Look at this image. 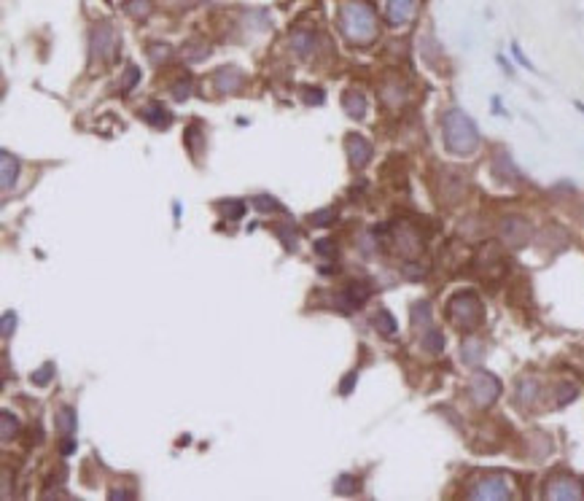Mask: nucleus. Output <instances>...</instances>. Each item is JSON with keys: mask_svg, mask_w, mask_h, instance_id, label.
Returning <instances> with one entry per match:
<instances>
[{"mask_svg": "<svg viewBox=\"0 0 584 501\" xmlns=\"http://www.w3.org/2000/svg\"><path fill=\"white\" fill-rule=\"evenodd\" d=\"M340 32L344 41L356 46H366L377 35V16L369 3L364 0H344L340 6Z\"/></svg>", "mask_w": 584, "mask_h": 501, "instance_id": "nucleus-1", "label": "nucleus"}, {"mask_svg": "<svg viewBox=\"0 0 584 501\" xmlns=\"http://www.w3.org/2000/svg\"><path fill=\"white\" fill-rule=\"evenodd\" d=\"M442 130H445V143H447L449 151L461 154V156L477 151V146H480V132H477L474 122L466 116L464 111H458V108L447 111V113H445Z\"/></svg>", "mask_w": 584, "mask_h": 501, "instance_id": "nucleus-2", "label": "nucleus"}, {"mask_svg": "<svg viewBox=\"0 0 584 501\" xmlns=\"http://www.w3.org/2000/svg\"><path fill=\"white\" fill-rule=\"evenodd\" d=\"M482 302L471 294V291H461V294H455L452 299L447 302V316L449 321L458 326V329H464V332H471V329H477L482 323Z\"/></svg>", "mask_w": 584, "mask_h": 501, "instance_id": "nucleus-3", "label": "nucleus"}, {"mask_svg": "<svg viewBox=\"0 0 584 501\" xmlns=\"http://www.w3.org/2000/svg\"><path fill=\"white\" fill-rule=\"evenodd\" d=\"M119 54V35L111 25H100L92 35V65H111Z\"/></svg>", "mask_w": 584, "mask_h": 501, "instance_id": "nucleus-4", "label": "nucleus"}, {"mask_svg": "<svg viewBox=\"0 0 584 501\" xmlns=\"http://www.w3.org/2000/svg\"><path fill=\"white\" fill-rule=\"evenodd\" d=\"M468 394H471V399H474L477 407H487V404H493L495 399H498V394H501V383H498V378L490 375V372H477V375L471 378Z\"/></svg>", "mask_w": 584, "mask_h": 501, "instance_id": "nucleus-5", "label": "nucleus"}, {"mask_svg": "<svg viewBox=\"0 0 584 501\" xmlns=\"http://www.w3.org/2000/svg\"><path fill=\"white\" fill-rule=\"evenodd\" d=\"M468 496L471 499H509L511 483L504 474H487V477H482L471 485Z\"/></svg>", "mask_w": 584, "mask_h": 501, "instance_id": "nucleus-6", "label": "nucleus"}, {"mask_svg": "<svg viewBox=\"0 0 584 501\" xmlns=\"http://www.w3.org/2000/svg\"><path fill=\"white\" fill-rule=\"evenodd\" d=\"M547 499H584L582 483H576L573 477L560 474V477L549 480V485H547Z\"/></svg>", "mask_w": 584, "mask_h": 501, "instance_id": "nucleus-7", "label": "nucleus"}, {"mask_svg": "<svg viewBox=\"0 0 584 501\" xmlns=\"http://www.w3.org/2000/svg\"><path fill=\"white\" fill-rule=\"evenodd\" d=\"M415 11H418V0H388L385 3V19L393 27H402L406 22H412Z\"/></svg>", "mask_w": 584, "mask_h": 501, "instance_id": "nucleus-8", "label": "nucleus"}, {"mask_svg": "<svg viewBox=\"0 0 584 501\" xmlns=\"http://www.w3.org/2000/svg\"><path fill=\"white\" fill-rule=\"evenodd\" d=\"M344 149H347V159L353 167H364L372 159V143L361 135H347L344 137Z\"/></svg>", "mask_w": 584, "mask_h": 501, "instance_id": "nucleus-9", "label": "nucleus"}, {"mask_svg": "<svg viewBox=\"0 0 584 501\" xmlns=\"http://www.w3.org/2000/svg\"><path fill=\"white\" fill-rule=\"evenodd\" d=\"M366 299H369V283H364V280L347 283V286L342 289V294H340V304H342L344 310H356V307H361Z\"/></svg>", "mask_w": 584, "mask_h": 501, "instance_id": "nucleus-10", "label": "nucleus"}, {"mask_svg": "<svg viewBox=\"0 0 584 501\" xmlns=\"http://www.w3.org/2000/svg\"><path fill=\"white\" fill-rule=\"evenodd\" d=\"M501 232H504V237H507L509 245H523L530 237V224L523 221V218H507L501 224Z\"/></svg>", "mask_w": 584, "mask_h": 501, "instance_id": "nucleus-11", "label": "nucleus"}, {"mask_svg": "<svg viewBox=\"0 0 584 501\" xmlns=\"http://www.w3.org/2000/svg\"><path fill=\"white\" fill-rule=\"evenodd\" d=\"M242 87V76L235 70V68H224L216 73V89L226 94V92H237Z\"/></svg>", "mask_w": 584, "mask_h": 501, "instance_id": "nucleus-12", "label": "nucleus"}, {"mask_svg": "<svg viewBox=\"0 0 584 501\" xmlns=\"http://www.w3.org/2000/svg\"><path fill=\"white\" fill-rule=\"evenodd\" d=\"M342 108L347 116H353V119H361L364 113H366V100H364V94L356 89L344 92L342 94Z\"/></svg>", "mask_w": 584, "mask_h": 501, "instance_id": "nucleus-13", "label": "nucleus"}, {"mask_svg": "<svg viewBox=\"0 0 584 501\" xmlns=\"http://www.w3.org/2000/svg\"><path fill=\"white\" fill-rule=\"evenodd\" d=\"M0 162H3V192H11L16 183V175H19V162H16V156H11L8 151L0 154Z\"/></svg>", "mask_w": 584, "mask_h": 501, "instance_id": "nucleus-14", "label": "nucleus"}, {"mask_svg": "<svg viewBox=\"0 0 584 501\" xmlns=\"http://www.w3.org/2000/svg\"><path fill=\"white\" fill-rule=\"evenodd\" d=\"M143 119L149 124H154V127H167L170 124V113L165 111L162 103H149V106L143 108Z\"/></svg>", "mask_w": 584, "mask_h": 501, "instance_id": "nucleus-15", "label": "nucleus"}, {"mask_svg": "<svg viewBox=\"0 0 584 501\" xmlns=\"http://www.w3.org/2000/svg\"><path fill=\"white\" fill-rule=\"evenodd\" d=\"M57 431L62 437H73L75 431V410L73 407H60L57 410Z\"/></svg>", "mask_w": 584, "mask_h": 501, "instance_id": "nucleus-16", "label": "nucleus"}, {"mask_svg": "<svg viewBox=\"0 0 584 501\" xmlns=\"http://www.w3.org/2000/svg\"><path fill=\"white\" fill-rule=\"evenodd\" d=\"M396 243L404 248V254H418L420 248V240L412 235V229H396Z\"/></svg>", "mask_w": 584, "mask_h": 501, "instance_id": "nucleus-17", "label": "nucleus"}, {"mask_svg": "<svg viewBox=\"0 0 584 501\" xmlns=\"http://www.w3.org/2000/svg\"><path fill=\"white\" fill-rule=\"evenodd\" d=\"M375 329L380 334H385V337H393L396 334V318L390 316L388 310H380L375 316Z\"/></svg>", "mask_w": 584, "mask_h": 501, "instance_id": "nucleus-18", "label": "nucleus"}, {"mask_svg": "<svg viewBox=\"0 0 584 501\" xmlns=\"http://www.w3.org/2000/svg\"><path fill=\"white\" fill-rule=\"evenodd\" d=\"M313 32H294V38H291V44H294V49L299 51L302 57H310V51H313Z\"/></svg>", "mask_w": 584, "mask_h": 501, "instance_id": "nucleus-19", "label": "nucleus"}, {"mask_svg": "<svg viewBox=\"0 0 584 501\" xmlns=\"http://www.w3.org/2000/svg\"><path fill=\"white\" fill-rule=\"evenodd\" d=\"M251 205H254L256 211L261 213H270V211H283V205L278 202L275 197H270V194H259V197L251 199Z\"/></svg>", "mask_w": 584, "mask_h": 501, "instance_id": "nucleus-20", "label": "nucleus"}, {"mask_svg": "<svg viewBox=\"0 0 584 501\" xmlns=\"http://www.w3.org/2000/svg\"><path fill=\"white\" fill-rule=\"evenodd\" d=\"M124 11H127L130 16H135V19H140V16H149L151 3L149 0H127V3H124Z\"/></svg>", "mask_w": 584, "mask_h": 501, "instance_id": "nucleus-21", "label": "nucleus"}, {"mask_svg": "<svg viewBox=\"0 0 584 501\" xmlns=\"http://www.w3.org/2000/svg\"><path fill=\"white\" fill-rule=\"evenodd\" d=\"M482 350H485V345H482L477 337H468V340L464 342V356H466V361H480Z\"/></svg>", "mask_w": 584, "mask_h": 501, "instance_id": "nucleus-22", "label": "nucleus"}, {"mask_svg": "<svg viewBox=\"0 0 584 501\" xmlns=\"http://www.w3.org/2000/svg\"><path fill=\"white\" fill-rule=\"evenodd\" d=\"M356 488H359V480L356 477H350V474H340L337 480H334V490L337 493H356Z\"/></svg>", "mask_w": 584, "mask_h": 501, "instance_id": "nucleus-23", "label": "nucleus"}, {"mask_svg": "<svg viewBox=\"0 0 584 501\" xmlns=\"http://www.w3.org/2000/svg\"><path fill=\"white\" fill-rule=\"evenodd\" d=\"M423 348L428 350V353H442L445 350V337L439 332H428L423 337Z\"/></svg>", "mask_w": 584, "mask_h": 501, "instance_id": "nucleus-24", "label": "nucleus"}, {"mask_svg": "<svg viewBox=\"0 0 584 501\" xmlns=\"http://www.w3.org/2000/svg\"><path fill=\"white\" fill-rule=\"evenodd\" d=\"M0 421H3V442H11V437L16 434V428H19V421H16L14 415L8 410H3V415H0Z\"/></svg>", "mask_w": 584, "mask_h": 501, "instance_id": "nucleus-25", "label": "nucleus"}, {"mask_svg": "<svg viewBox=\"0 0 584 501\" xmlns=\"http://www.w3.org/2000/svg\"><path fill=\"white\" fill-rule=\"evenodd\" d=\"M51 375H54V364H51V361H46L44 366H38V369L32 372L30 380L35 383V385H46V383L51 380Z\"/></svg>", "mask_w": 584, "mask_h": 501, "instance_id": "nucleus-26", "label": "nucleus"}, {"mask_svg": "<svg viewBox=\"0 0 584 501\" xmlns=\"http://www.w3.org/2000/svg\"><path fill=\"white\" fill-rule=\"evenodd\" d=\"M192 94V78L189 76H180L175 84H173V97L175 100H186Z\"/></svg>", "mask_w": 584, "mask_h": 501, "instance_id": "nucleus-27", "label": "nucleus"}, {"mask_svg": "<svg viewBox=\"0 0 584 501\" xmlns=\"http://www.w3.org/2000/svg\"><path fill=\"white\" fill-rule=\"evenodd\" d=\"M310 221H313L315 227H326V224H331V221H337V211H334V208H323L321 213H313Z\"/></svg>", "mask_w": 584, "mask_h": 501, "instance_id": "nucleus-28", "label": "nucleus"}, {"mask_svg": "<svg viewBox=\"0 0 584 501\" xmlns=\"http://www.w3.org/2000/svg\"><path fill=\"white\" fill-rule=\"evenodd\" d=\"M272 229H275V235L283 240V245L288 248V251H294V248H297V237L288 232L291 227H285V224H278V227H272Z\"/></svg>", "mask_w": 584, "mask_h": 501, "instance_id": "nucleus-29", "label": "nucleus"}, {"mask_svg": "<svg viewBox=\"0 0 584 501\" xmlns=\"http://www.w3.org/2000/svg\"><path fill=\"white\" fill-rule=\"evenodd\" d=\"M334 251H337V245H334V240H329V237H323V240H315V254H318V256L331 259V256H334Z\"/></svg>", "mask_w": 584, "mask_h": 501, "instance_id": "nucleus-30", "label": "nucleus"}, {"mask_svg": "<svg viewBox=\"0 0 584 501\" xmlns=\"http://www.w3.org/2000/svg\"><path fill=\"white\" fill-rule=\"evenodd\" d=\"M536 394H539L536 380H523V383H520V399H523V402H530Z\"/></svg>", "mask_w": 584, "mask_h": 501, "instance_id": "nucleus-31", "label": "nucleus"}, {"mask_svg": "<svg viewBox=\"0 0 584 501\" xmlns=\"http://www.w3.org/2000/svg\"><path fill=\"white\" fill-rule=\"evenodd\" d=\"M137 78H140V70H137L135 65L132 68H127V76H124V84H121V92H130L132 87L137 84Z\"/></svg>", "mask_w": 584, "mask_h": 501, "instance_id": "nucleus-32", "label": "nucleus"}, {"mask_svg": "<svg viewBox=\"0 0 584 501\" xmlns=\"http://www.w3.org/2000/svg\"><path fill=\"white\" fill-rule=\"evenodd\" d=\"M14 329H16V316L14 313H6V316H3V340H8Z\"/></svg>", "mask_w": 584, "mask_h": 501, "instance_id": "nucleus-33", "label": "nucleus"}, {"mask_svg": "<svg viewBox=\"0 0 584 501\" xmlns=\"http://www.w3.org/2000/svg\"><path fill=\"white\" fill-rule=\"evenodd\" d=\"M224 211L232 216V218H240L242 213H245V208H242V202H237V199H232V202H224Z\"/></svg>", "mask_w": 584, "mask_h": 501, "instance_id": "nucleus-34", "label": "nucleus"}, {"mask_svg": "<svg viewBox=\"0 0 584 501\" xmlns=\"http://www.w3.org/2000/svg\"><path fill=\"white\" fill-rule=\"evenodd\" d=\"M353 383H356V372H350V375L344 378V383L340 385V394H350V391H353Z\"/></svg>", "mask_w": 584, "mask_h": 501, "instance_id": "nucleus-35", "label": "nucleus"}, {"mask_svg": "<svg viewBox=\"0 0 584 501\" xmlns=\"http://www.w3.org/2000/svg\"><path fill=\"white\" fill-rule=\"evenodd\" d=\"M73 445H75V442L70 440V437H65V442H62V456H70V453L75 450Z\"/></svg>", "mask_w": 584, "mask_h": 501, "instance_id": "nucleus-36", "label": "nucleus"}, {"mask_svg": "<svg viewBox=\"0 0 584 501\" xmlns=\"http://www.w3.org/2000/svg\"><path fill=\"white\" fill-rule=\"evenodd\" d=\"M151 54H154V62H162V54H167V46H151Z\"/></svg>", "mask_w": 584, "mask_h": 501, "instance_id": "nucleus-37", "label": "nucleus"}]
</instances>
